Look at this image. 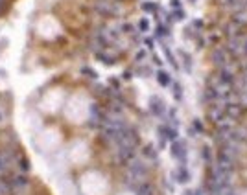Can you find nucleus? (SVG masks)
<instances>
[{
	"label": "nucleus",
	"instance_id": "nucleus-1",
	"mask_svg": "<svg viewBox=\"0 0 247 195\" xmlns=\"http://www.w3.org/2000/svg\"><path fill=\"white\" fill-rule=\"evenodd\" d=\"M26 184H28V180H26L24 177H17V179H15V186H17V188H22V186H26Z\"/></svg>",
	"mask_w": 247,
	"mask_h": 195
}]
</instances>
